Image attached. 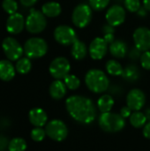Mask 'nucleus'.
Returning a JSON list of instances; mask_svg holds the SVG:
<instances>
[{
	"label": "nucleus",
	"mask_w": 150,
	"mask_h": 151,
	"mask_svg": "<svg viewBox=\"0 0 150 151\" xmlns=\"http://www.w3.org/2000/svg\"><path fill=\"white\" fill-rule=\"evenodd\" d=\"M32 68V63L30 61V58H20L19 60H17V63L15 65L16 71L20 74H26L30 72Z\"/></svg>",
	"instance_id": "nucleus-26"
},
{
	"label": "nucleus",
	"mask_w": 150,
	"mask_h": 151,
	"mask_svg": "<svg viewBox=\"0 0 150 151\" xmlns=\"http://www.w3.org/2000/svg\"><path fill=\"white\" fill-rule=\"evenodd\" d=\"M145 102V94L139 88H133L130 90L126 96V104L132 111H140L144 106Z\"/></svg>",
	"instance_id": "nucleus-14"
},
{
	"label": "nucleus",
	"mask_w": 150,
	"mask_h": 151,
	"mask_svg": "<svg viewBox=\"0 0 150 151\" xmlns=\"http://www.w3.org/2000/svg\"><path fill=\"white\" fill-rule=\"evenodd\" d=\"M142 51L141 50H139L137 47H133V49H131V50L129 51V58L133 60H137V59H140L141 58V53Z\"/></svg>",
	"instance_id": "nucleus-34"
},
{
	"label": "nucleus",
	"mask_w": 150,
	"mask_h": 151,
	"mask_svg": "<svg viewBox=\"0 0 150 151\" xmlns=\"http://www.w3.org/2000/svg\"><path fill=\"white\" fill-rule=\"evenodd\" d=\"M126 8L131 12H137L141 7L140 0H125L124 1Z\"/></svg>",
	"instance_id": "nucleus-32"
},
{
	"label": "nucleus",
	"mask_w": 150,
	"mask_h": 151,
	"mask_svg": "<svg viewBox=\"0 0 150 151\" xmlns=\"http://www.w3.org/2000/svg\"><path fill=\"white\" fill-rule=\"evenodd\" d=\"M2 7L5 12L11 15V14L17 12L18 4L15 0H4L2 3Z\"/></svg>",
	"instance_id": "nucleus-29"
},
{
	"label": "nucleus",
	"mask_w": 150,
	"mask_h": 151,
	"mask_svg": "<svg viewBox=\"0 0 150 151\" xmlns=\"http://www.w3.org/2000/svg\"><path fill=\"white\" fill-rule=\"evenodd\" d=\"M66 94V86L61 80L54 81L50 86V95L55 100L62 99Z\"/></svg>",
	"instance_id": "nucleus-19"
},
{
	"label": "nucleus",
	"mask_w": 150,
	"mask_h": 151,
	"mask_svg": "<svg viewBox=\"0 0 150 151\" xmlns=\"http://www.w3.org/2000/svg\"><path fill=\"white\" fill-rule=\"evenodd\" d=\"M92 19V8L87 4H78L72 14V20L75 27L79 28L86 27Z\"/></svg>",
	"instance_id": "nucleus-6"
},
{
	"label": "nucleus",
	"mask_w": 150,
	"mask_h": 151,
	"mask_svg": "<svg viewBox=\"0 0 150 151\" xmlns=\"http://www.w3.org/2000/svg\"><path fill=\"white\" fill-rule=\"evenodd\" d=\"M105 18L111 26L114 27L120 26L126 19V11L121 5L114 4L107 10Z\"/></svg>",
	"instance_id": "nucleus-12"
},
{
	"label": "nucleus",
	"mask_w": 150,
	"mask_h": 151,
	"mask_svg": "<svg viewBox=\"0 0 150 151\" xmlns=\"http://www.w3.org/2000/svg\"><path fill=\"white\" fill-rule=\"evenodd\" d=\"M108 51V43L103 37H95L90 43L88 52L95 60H100L105 57Z\"/></svg>",
	"instance_id": "nucleus-13"
},
{
	"label": "nucleus",
	"mask_w": 150,
	"mask_h": 151,
	"mask_svg": "<svg viewBox=\"0 0 150 151\" xmlns=\"http://www.w3.org/2000/svg\"><path fill=\"white\" fill-rule=\"evenodd\" d=\"M99 126L107 133H117L125 127L126 121L120 114L110 111L101 114L99 118Z\"/></svg>",
	"instance_id": "nucleus-3"
},
{
	"label": "nucleus",
	"mask_w": 150,
	"mask_h": 151,
	"mask_svg": "<svg viewBox=\"0 0 150 151\" xmlns=\"http://www.w3.org/2000/svg\"><path fill=\"white\" fill-rule=\"evenodd\" d=\"M85 83L90 91L99 94L108 89L110 81L105 73L102 70L91 69L86 73Z\"/></svg>",
	"instance_id": "nucleus-2"
},
{
	"label": "nucleus",
	"mask_w": 150,
	"mask_h": 151,
	"mask_svg": "<svg viewBox=\"0 0 150 151\" xmlns=\"http://www.w3.org/2000/svg\"><path fill=\"white\" fill-rule=\"evenodd\" d=\"M54 38L59 44L64 46L72 45L78 39L75 30L66 25H60L55 28Z\"/></svg>",
	"instance_id": "nucleus-10"
},
{
	"label": "nucleus",
	"mask_w": 150,
	"mask_h": 151,
	"mask_svg": "<svg viewBox=\"0 0 150 151\" xmlns=\"http://www.w3.org/2000/svg\"><path fill=\"white\" fill-rule=\"evenodd\" d=\"M145 115H146V117H147V119H149L150 120V109H149V110L146 111Z\"/></svg>",
	"instance_id": "nucleus-43"
},
{
	"label": "nucleus",
	"mask_w": 150,
	"mask_h": 151,
	"mask_svg": "<svg viewBox=\"0 0 150 151\" xmlns=\"http://www.w3.org/2000/svg\"><path fill=\"white\" fill-rule=\"evenodd\" d=\"M111 54L117 58H123L128 53L127 44L122 40H115L109 47Z\"/></svg>",
	"instance_id": "nucleus-17"
},
{
	"label": "nucleus",
	"mask_w": 150,
	"mask_h": 151,
	"mask_svg": "<svg viewBox=\"0 0 150 151\" xmlns=\"http://www.w3.org/2000/svg\"><path fill=\"white\" fill-rule=\"evenodd\" d=\"M65 107L70 116L82 124H90L96 117V108L93 101L82 96H72L65 101Z\"/></svg>",
	"instance_id": "nucleus-1"
},
{
	"label": "nucleus",
	"mask_w": 150,
	"mask_h": 151,
	"mask_svg": "<svg viewBox=\"0 0 150 151\" xmlns=\"http://www.w3.org/2000/svg\"><path fill=\"white\" fill-rule=\"evenodd\" d=\"M143 6L150 12V0H143Z\"/></svg>",
	"instance_id": "nucleus-42"
},
{
	"label": "nucleus",
	"mask_w": 150,
	"mask_h": 151,
	"mask_svg": "<svg viewBox=\"0 0 150 151\" xmlns=\"http://www.w3.org/2000/svg\"><path fill=\"white\" fill-rule=\"evenodd\" d=\"M6 145L8 146L7 142H6V139H4V137L0 136V150H4V148H5Z\"/></svg>",
	"instance_id": "nucleus-41"
},
{
	"label": "nucleus",
	"mask_w": 150,
	"mask_h": 151,
	"mask_svg": "<svg viewBox=\"0 0 150 151\" xmlns=\"http://www.w3.org/2000/svg\"><path fill=\"white\" fill-rule=\"evenodd\" d=\"M28 119L30 123L35 127H43L48 120L47 113L41 108H34L29 111Z\"/></svg>",
	"instance_id": "nucleus-16"
},
{
	"label": "nucleus",
	"mask_w": 150,
	"mask_h": 151,
	"mask_svg": "<svg viewBox=\"0 0 150 151\" xmlns=\"http://www.w3.org/2000/svg\"><path fill=\"white\" fill-rule=\"evenodd\" d=\"M103 35L104 34H114L115 29H114V27L111 26L110 24H106L103 27Z\"/></svg>",
	"instance_id": "nucleus-36"
},
{
	"label": "nucleus",
	"mask_w": 150,
	"mask_h": 151,
	"mask_svg": "<svg viewBox=\"0 0 150 151\" xmlns=\"http://www.w3.org/2000/svg\"><path fill=\"white\" fill-rule=\"evenodd\" d=\"M105 42L108 43V44H111L114 41H115V36H114V34H104L103 37Z\"/></svg>",
	"instance_id": "nucleus-37"
},
{
	"label": "nucleus",
	"mask_w": 150,
	"mask_h": 151,
	"mask_svg": "<svg viewBox=\"0 0 150 151\" xmlns=\"http://www.w3.org/2000/svg\"><path fill=\"white\" fill-rule=\"evenodd\" d=\"M16 69L9 60H0V79L4 81H11L15 76Z\"/></svg>",
	"instance_id": "nucleus-18"
},
{
	"label": "nucleus",
	"mask_w": 150,
	"mask_h": 151,
	"mask_svg": "<svg viewBox=\"0 0 150 151\" xmlns=\"http://www.w3.org/2000/svg\"><path fill=\"white\" fill-rule=\"evenodd\" d=\"M111 0H89L90 7L95 11H102L110 4Z\"/></svg>",
	"instance_id": "nucleus-30"
},
{
	"label": "nucleus",
	"mask_w": 150,
	"mask_h": 151,
	"mask_svg": "<svg viewBox=\"0 0 150 151\" xmlns=\"http://www.w3.org/2000/svg\"><path fill=\"white\" fill-rule=\"evenodd\" d=\"M141 64L145 70H150V51H144L141 56Z\"/></svg>",
	"instance_id": "nucleus-33"
},
{
	"label": "nucleus",
	"mask_w": 150,
	"mask_h": 151,
	"mask_svg": "<svg viewBox=\"0 0 150 151\" xmlns=\"http://www.w3.org/2000/svg\"><path fill=\"white\" fill-rule=\"evenodd\" d=\"M48 51L46 41L40 37L29 38L24 44V53L28 58H40Z\"/></svg>",
	"instance_id": "nucleus-4"
},
{
	"label": "nucleus",
	"mask_w": 150,
	"mask_h": 151,
	"mask_svg": "<svg viewBox=\"0 0 150 151\" xmlns=\"http://www.w3.org/2000/svg\"><path fill=\"white\" fill-rule=\"evenodd\" d=\"M147 12H148V10L143 6V7H141L139 9V11L137 12V13H138V15L140 17H145L147 15Z\"/></svg>",
	"instance_id": "nucleus-40"
},
{
	"label": "nucleus",
	"mask_w": 150,
	"mask_h": 151,
	"mask_svg": "<svg viewBox=\"0 0 150 151\" xmlns=\"http://www.w3.org/2000/svg\"><path fill=\"white\" fill-rule=\"evenodd\" d=\"M120 115L124 118V119H126V118H130V116L132 115V110L128 107V106H125V107H123L122 109H121V111H120Z\"/></svg>",
	"instance_id": "nucleus-35"
},
{
	"label": "nucleus",
	"mask_w": 150,
	"mask_h": 151,
	"mask_svg": "<svg viewBox=\"0 0 150 151\" xmlns=\"http://www.w3.org/2000/svg\"><path fill=\"white\" fill-rule=\"evenodd\" d=\"M38 0H19L20 4L25 7H31L36 4Z\"/></svg>",
	"instance_id": "nucleus-38"
},
{
	"label": "nucleus",
	"mask_w": 150,
	"mask_h": 151,
	"mask_svg": "<svg viewBox=\"0 0 150 151\" xmlns=\"http://www.w3.org/2000/svg\"><path fill=\"white\" fill-rule=\"evenodd\" d=\"M88 50L87 48V45L82 41L77 39L72 45L71 53L73 58H75L76 60H81L86 58Z\"/></svg>",
	"instance_id": "nucleus-20"
},
{
	"label": "nucleus",
	"mask_w": 150,
	"mask_h": 151,
	"mask_svg": "<svg viewBox=\"0 0 150 151\" xmlns=\"http://www.w3.org/2000/svg\"><path fill=\"white\" fill-rule=\"evenodd\" d=\"M30 135H31V138L33 141L39 142H42L45 138L46 132L42 127H35L31 131Z\"/></svg>",
	"instance_id": "nucleus-31"
},
{
	"label": "nucleus",
	"mask_w": 150,
	"mask_h": 151,
	"mask_svg": "<svg viewBox=\"0 0 150 151\" xmlns=\"http://www.w3.org/2000/svg\"><path fill=\"white\" fill-rule=\"evenodd\" d=\"M47 26L46 16L40 11L31 10L26 19V28L31 34H39L42 32Z\"/></svg>",
	"instance_id": "nucleus-5"
},
{
	"label": "nucleus",
	"mask_w": 150,
	"mask_h": 151,
	"mask_svg": "<svg viewBox=\"0 0 150 151\" xmlns=\"http://www.w3.org/2000/svg\"><path fill=\"white\" fill-rule=\"evenodd\" d=\"M64 80H65L64 82H65L66 88H68L71 90L77 89L80 87V79L77 76L73 75V74H68Z\"/></svg>",
	"instance_id": "nucleus-28"
},
{
	"label": "nucleus",
	"mask_w": 150,
	"mask_h": 151,
	"mask_svg": "<svg viewBox=\"0 0 150 151\" xmlns=\"http://www.w3.org/2000/svg\"><path fill=\"white\" fill-rule=\"evenodd\" d=\"M46 134L53 141L62 142L68 134V129L66 125L59 119H53L50 121L45 127Z\"/></svg>",
	"instance_id": "nucleus-7"
},
{
	"label": "nucleus",
	"mask_w": 150,
	"mask_h": 151,
	"mask_svg": "<svg viewBox=\"0 0 150 151\" xmlns=\"http://www.w3.org/2000/svg\"><path fill=\"white\" fill-rule=\"evenodd\" d=\"M116 1H117V2H119V3H120V2H124L125 0H116Z\"/></svg>",
	"instance_id": "nucleus-44"
},
{
	"label": "nucleus",
	"mask_w": 150,
	"mask_h": 151,
	"mask_svg": "<svg viewBox=\"0 0 150 151\" xmlns=\"http://www.w3.org/2000/svg\"><path fill=\"white\" fill-rule=\"evenodd\" d=\"M71 70V65L67 58L64 57H57L52 60L50 65L49 71L50 75L56 80L65 79Z\"/></svg>",
	"instance_id": "nucleus-9"
},
{
	"label": "nucleus",
	"mask_w": 150,
	"mask_h": 151,
	"mask_svg": "<svg viewBox=\"0 0 150 151\" xmlns=\"http://www.w3.org/2000/svg\"><path fill=\"white\" fill-rule=\"evenodd\" d=\"M147 121V117L144 113L137 111L130 116V123L135 128H141L145 126Z\"/></svg>",
	"instance_id": "nucleus-25"
},
{
	"label": "nucleus",
	"mask_w": 150,
	"mask_h": 151,
	"mask_svg": "<svg viewBox=\"0 0 150 151\" xmlns=\"http://www.w3.org/2000/svg\"><path fill=\"white\" fill-rule=\"evenodd\" d=\"M106 71L109 74L112 76H120L123 73L124 68L119 62L115 59H110L107 61L105 65Z\"/></svg>",
	"instance_id": "nucleus-24"
},
{
	"label": "nucleus",
	"mask_w": 150,
	"mask_h": 151,
	"mask_svg": "<svg viewBox=\"0 0 150 151\" xmlns=\"http://www.w3.org/2000/svg\"><path fill=\"white\" fill-rule=\"evenodd\" d=\"M27 150V142L23 138L16 137L11 140L8 143L9 151H25Z\"/></svg>",
	"instance_id": "nucleus-27"
},
{
	"label": "nucleus",
	"mask_w": 150,
	"mask_h": 151,
	"mask_svg": "<svg viewBox=\"0 0 150 151\" xmlns=\"http://www.w3.org/2000/svg\"><path fill=\"white\" fill-rule=\"evenodd\" d=\"M62 12L61 5L57 2H48L45 3L42 7V12L50 18L57 17Z\"/></svg>",
	"instance_id": "nucleus-21"
},
{
	"label": "nucleus",
	"mask_w": 150,
	"mask_h": 151,
	"mask_svg": "<svg viewBox=\"0 0 150 151\" xmlns=\"http://www.w3.org/2000/svg\"><path fill=\"white\" fill-rule=\"evenodd\" d=\"M26 26V20L22 14L16 12L9 16L6 21V30L11 35H17L20 33Z\"/></svg>",
	"instance_id": "nucleus-15"
},
{
	"label": "nucleus",
	"mask_w": 150,
	"mask_h": 151,
	"mask_svg": "<svg viewBox=\"0 0 150 151\" xmlns=\"http://www.w3.org/2000/svg\"><path fill=\"white\" fill-rule=\"evenodd\" d=\"M113 105H114V99L110 95H103L97 101V107L102 113L110 112Z\"/></svg>",
	"instance_id": "nucleus-22"
},
{
	"label": "nucleus",
	"mask_w": 150,
	"mask_h": 151,
	"mask_svg": "<svg viewBox=\"0 0 150 151\" xmlns=\"http://www.w3.org/2000/svg\"><path fill=\"white\" fill-rule=\"evenodd\" d=\"M2 48L4 55L11 61L19 60L24 53V48L13 37L4 38L2 42Z\"/></svg>",
	"instance_id": "nucleus-8"
},
{
	"label": "nucleus",
	"mask_w": 150,
	"mask_h": 151,
	"mask_svg": "<svg viewBox=\"0 0 150 151\" xmlns=\"http://www.w3.org/2000/svg\"><path fill=\"white\" fill-rule=\"evenodd\" d=\"M143 135L147 139H150V122H149L148 124H146L144 126V128H143Z\"/></svg>",
	"instance_id": "nucleus-39"
},
{
	"label": "nucleus",
	"mask_w": 150,
	"mask_h": 151,
	"mask_svg": "<svg viewBox=\"0 0 150 151\" xmlns=\"http://www.w3.org/2000/svg\"><path fill=\"white\" fill-rule=\"evenodd\" d=\"M133 42L135 47L142 52L150 50V29L145 27H141L133 32Z\"/></svg>",
	"instance_id": "nucleus-11"
},
{
	"label": "nucleus",
	"mask_w": 150,
	"mask_h": 151,
	"mask_svg": "<svg viewBox=\"0 0 150 151\" xmlns=\"http://www.w3.org/2000/svg\"><path fill=\"white\" fill-rule=\"evenodd\" d=\"M121 76L124 78V80L130 81V82H133L139 79L140 71L137 66L130 65H127L126 68H124V71Z\"/></svg>",
	"instance_id": "nucleus-23"
}]
</instances>
